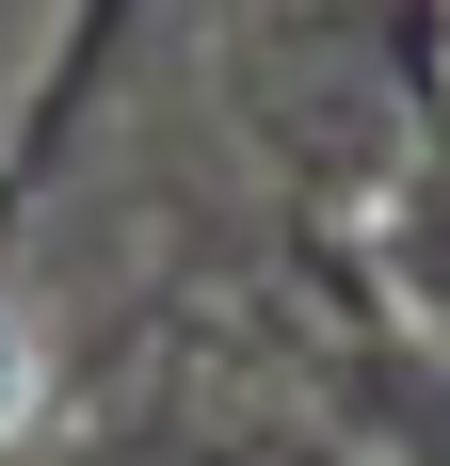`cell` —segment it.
I'll return each mask as SVG.
<instances>
[{
  "instance_id": "6da1fadb",
  "label": "cell",
  "mask_w": 450,
  "mask_h": 466,
  "mask_svg": "<svg viewBox=\"0 0 450 466\" xmlns=\"http://www.w3.org/2000/svg\"><path fill=\"white\" fill-rule=\"evenodd\" d=\"M16 402H33V370H16V338H0V419H16Z\"/></svg>"
}]
</instances>
